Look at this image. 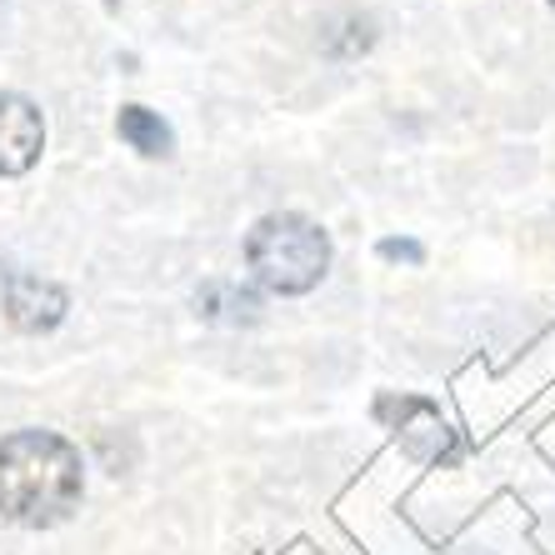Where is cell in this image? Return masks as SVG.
Masks as SVG:
<instances>
[{
  "label": "cell",
  "instance_id": "cell-1",
  "mask_svg": "<svg viewBox=\"0 0 555 555\" xmlns=\"http://www.w3.org/2000/svg\"><path fill=\"white\" fill-rule=\"evenodd\" d=\"M86 495L80 451L55 430H15L0 440V516L26 530L70 520Z\"/></svg>",
  "mask_w": 555,
  "mask_h": 555
},
{
  "label": "cell",
  "instance_id": "cell-2",
  "mask_svg": "<svg viewBox=\"0 0 555 555\" xmlns=\"http://www.w3.org/2000/svg\"><path fill=\"white\" fill-rule=\"evenodd\" d=\"M246 266L256 285L275 291V296H306L331 271V235L296 210L266 216L246 235Z\"/></svg>",
  "mask_w": 555,
  "mask_h": 555
},
{
  "label": "cell",
  "instance_id": "cell-3",
  "mask_svg": "<svg viewBox=\"0 0 555 555\" xmlns=\"http://www.w3.org/2000/svg\"><path fill=\"white\" fill-rule=\"evenodd\" d=\"M375 415L390 421L396 436H401L415 455H426V461H455V455H461L451 426L440 421V411L430 401H415V396H401V401H396V396H386V401L375 405Z\"/></svg>",
  "mask_w": 555,
  "mask_h": 555
},
{
  "label": "cell",
  "instance_id": "cell-4",
  "mask_svg": "<svg viewBox=\"0 0 555 555\" xmlns=\"http://www.w3.org/2000/svg\"><path fill=\"white\" fill-rule=\"evenodd\" d=\"M46 151V120L26 95L0 91V176H26Z\"/></svg>",
  "mask_w": 555,
  "mask_h": 555
},
{
  "label": "cell",
  "instance_id": "cell-5",
  "mask_svg": "<svg viewBox=\"0 0 555 555\" xmlns=\"http://www.w3.org/2000/svg\"><path fill=\"white\" fill-rule=\"evenodd\" d=\"M5 321L26 336H40V331H55L70 310V296H65L55 281H40V275H15L11 291H5Z\"/></svg>",
  "mask_w": 555,
  "mask_h": 555
},
{
  "label": "cell",
  "instance_id": "cell-6",
  "mask_svg": "<svg viewBox=\"0 0 555 555\" xmlns=\"http://www.w3.org/2000/svg\"><path fill=\"white\" fill-rule=\"evenodd\" d=\"M195 310L210 325H256L260 321V300L250 291H241L235 281H206L195 291Z\"/></svg>",
  "mask_w": 555,
  "mask_h": 555
},
{
  "label": "cell",
  "instance_id": "cell-7",
  "mask_svg": "<svg viewBox=\"0 0 555 555\" xmlns=\"http://www.w3.org/2000/svg\"><path fill=\"white\" fill-rule=\"evenodd\" d=\"M371 46H375V21L361 11H340L321 26V55H331V61H356Z\"/></svg>",
  "mask_w": 555,
  "mask_h": 555
},
{
  "label": "cell",
  "instance_id": "cell-8",
  "mask_svg": "<svg viewBox=\"0 0 555 555\" xmlns=\"http://www.w3.org/2000/svg\"><path fill=\"white\" fill-rule=\"evenodd\" d=\"M116 130H120V141L141 155H170V145H176L170 126L155 116V111H145V105H120Z\"/></svg>",
  "mask_w": 555,
  "mask_h": 555
},
{
  "label": "cell",
  "instance_id": "cell-9",
  "mask_svg": "<svg viewBox=\"0 0 555 555\" xmlns=\"http://www.w3.org/2000/svg\"><path fill=\"white\" fill-rule=\"evenodd\" d=\"M380 256H386V260H405V266H421V260H426V250L415 246V241H380Z\"/></svg>",
  "mask_w": 555,
  "mask_h": 555
},
{
  "label": "cell",
  "instance_id": "cell-10",
  "mask_svg": "<svg viewBox=\"0 0 555 555\" xmlns=\"http://www.w3.org/2000/svg\"><path fill=\"white\" fill-rule=\"evenodd\" d=\"M11 281H15V275L5 271V260H0V296H5V291H11Z\"/></svg>",
  "mask_w": 555,
  "mask_h": 555
},
{
  "label": "cell",
  "instance_id": "cell-11",
  "mask_svg": "<svg viewBox=\"0 0 555 555\" xmlns=\"http://www.w3.org/2000/svg\"><path fill=\"white\" fill-rule=\"evenodd\" d=\"M551 5H555V0H551Z\"/></svg>",
  "mask_w": 555,
  "mask_h": 555
}]
</instances>
